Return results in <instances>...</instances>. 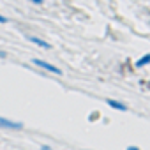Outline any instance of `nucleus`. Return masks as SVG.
I'll list each match as a JSON object with an SVG mask.
<instances>
[{
	"label": "nucleus",
	"instance_id": "obj_8",
	"mask_svg": "<svg viewBox=\"0 0 150 150\" xmlns=\"http://www.w3.org/2000/svg\"><path fill=\"white\" fill-rule=\"evenodd\" d=\"M0 23H7V18H6V16H2V14H0Z\"/></svg>",
	"mask_w": 150,
	"mask_h": 150
},
{
	"label": "nucleus",
	"instance_id": "obj_2",
	"mask_svg": "<svg viewBox=\"0 0 150 150\" xmlns=\"http://www.w3.org/2000/svg\"><path fill=\"white\" fill-rule=\"evenodd\" d=\"M0 127H4V129H23V124L21 122H14V120H9V118H4V117H0Z\"/></svg>",
	"mask_w": 150,
	"mask_h": 150
},
{
	"label": "nucleus",
	"instance_id": "obj_9",
	"mask_svg": "<svg viewBox=\"0 0 150 150\" xmlns=\"http://www.w3.org/2000/svg\"><path fill=\"white\" fill-rule=\"evenodd\" d=\"M127 150H141V148H138V146H134V145H131V146H127Z\"/></svg>",
	"mask_w": 150,
	"mask_h": 150
},
{
	"label": "nucleus",
	"instance_id": "obj_4",
	"mask_svg": "<svg viewBox=\"0 0 150 150\" xmlns=\"http://www.w3.org/2000/svg\"><path fill=\"white\" fill-rule=\"evenodd\" d=\"M28 41L34 42V44H37V46H41V48H44V50H50V48H51L50 42H46V41H42V39H39V37H35V35H28Z\"/></svg>",
	"mask_w": 150,
	"mask_h": 150
},
{
	"label": "nucleus",
	"instance_id": "obj_1",
	"mask_svg": "<svg viewBox=\"0 0 150 150\" xmlns=\"http://www.w3.org/2000/svg\"><path fill=\"white\" fill-rule=\"evenodd\" d=\"M32 64L37 65V67H41V69H44V71H50V72H53V74H62V71H60L57 65H53V64H50V62H46V60L32 58Z\"/></svg>",
	"mask_w": 150,
	"mask_h": 150
},
{
	"label": "nucleus",
	"instance_id": "obj_5",
	"mask_svg": "<svg viewBox=\"0 0 150 150\" xmlns=\"http://www.w3.org/2000/svg\"><path fill=\"white\" fill-rule=\"evenodd\" d=\"M150 64V53H146V55H143L141 58H138L136 60V64H134V67H145V65H148Z\"/></svg>",
	"mask_w": 150,
	"mask_h": 150
},
{
	"label": "nucleus",
	"instance_id": "obj_6",
	"mask_svg": "<svg viewBox=\"0 0 150 150\" xmlns=\"http://www.w3.org/2000/svg\"><path fill=\"white\" fill-rule=\"evenodd\" d=\"M41 150H53L50 145H41Z\"/></svg>",
	"mask_w": 150,
	"mask_h": 150
},
{
	"label": "nucleus",
	"instance_id": "obj_3",
	"mask_svg": "<svg viewBox=\"0 0 150 150\" xmlns=\"http://www.w3.org/2000/svg\"><path fill=\"white\" fill-rule=\"evenodd\" d=\"M106 104L113 110H118V111H127V106L120 101H115V99H106Z\"/></svg>",
	"mask_w": 150,
	"mask_h": 150
},
{
	"label": "nucleus",
	"instance_id": "obj_7",
	"mask_svg": "<svg viewBox=\"0 0 150 150\" xmlns=\"http://www.w3.org/2000/svg\"><path fill=\"white\" fill-rule=\"evenodd\" d=\"M28 2H32V4H37V6H41V4H42V0H28Z\"/></svg>",
	"mask_w": 150,
	"mask_h": 150
}]
</instances>
